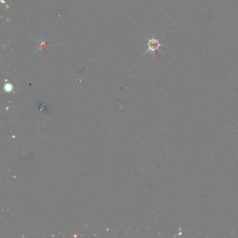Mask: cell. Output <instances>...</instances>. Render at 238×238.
Here are the masks:
<instances>
[{"label": "cell", "mask_w": 238, "mask_h": 238, "mask_svg": "<svg viewBox=\"0 0 238 238\" xmlns=\"http://www.w3.org/2000/svg\"><path fill=\"white\" fill-rule=\"evenodd\" d=\"M148 48L146 50V52H145V54H146V53H148L149 52H151L152 54H154L157 50L160 51L159 50V48H160L161 46H162V44L155 38V35H153V37H152V38L151 39H148Z\"/></svg>", "instance_id": "cell-1"}, {"label": "cell", "mask_w": 238, "mask_h": 238, "mask_svg": "<svg viewBox=\"0 0 238 238\" xmlns=\"http://www.w3.org/2000/svg\"><path fill=\"white\" fill-rule=\"evenodd\" d=\"M39 46H38V50H45L46 46H47V44H46V42L45 41L44 39H40L39 41Z\"/></svg>", "instance_id": "cell-2"}, {"label": "cell", "mask_w": 238, "mask_h": 238, "mask_svg": "<svg viewBox=\"0 0 238 238\" xmlns=\"http://www.w3.org/2000/svg\"><path fill=\"white\" fill-rule=\"evenodd\" d=\"M5 90H7V91H10L11 90H12V86L11 85H6V86H5Z\"/></svg>", "instance_id": "cell-3"}]
</instances>
